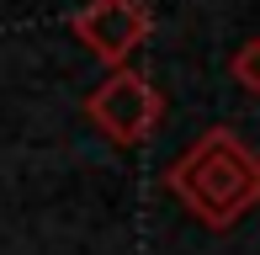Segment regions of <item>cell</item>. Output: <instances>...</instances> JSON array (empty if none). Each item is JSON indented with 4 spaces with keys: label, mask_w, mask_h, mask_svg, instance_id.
I'll return each instance as SVG.
<instances>
[{
    "label": "cell",
    "mask_w": 260,
    "mask_h": 255,
    "mask_svg": "<svg viewBox=\"0 0 260 255\" xmlns=\"http://www.w3.org/2000/svg\"><path fill=\"white\" fill-rule=\"evenodd\" d=\"M234 80H239L244 96H260V43H244L234 53Z\"/></svg>",
    "instance_id": "obj_4"
},
{
    "label": "cell",
    "mask_w": 260,
    "mask_h": 255,
    "mask_svg": "<svg viewBox=\"0 0 260 255\" xmlns=\"http://www.w3.org/2000/svg\"><path fill=\"white\" fill-rule=\"evenodd\" d=\"M165 192L202 229H234L260 202V160L234 128H207L181 160L165 165Z\"/></svg>",
    "instance_id": "obj_1"
},
{
    "label": "cell",
    "mask_w": 260,
    "mask_h": 255,
    "mask_svg": "<svg viewBox=\"0 0 260 255\" xmlns=\"http://www.w3.org/2000/svg\"><path fill=\"white\" fill-rule=\"evenodd\" d=\"M85 117L96 122L117 149H133V144H149V138H154V128L165 117V101H159V90L149 85L144 75H133L127 64H117L85 96Z\"/></svg>",
    "instance_id": "obj_2"
},
{
    "label": "cell",
    "mask_w": 260,
    "mask_h": 255,
    "mask_svg": "<svg viewBox=\"0 0 260 255\" xmlns=\"http://www.w3.org/2000/svg\"><path fill=\"white\" fill-rule=\"evenodd\" d=\"M149 27H154V16H149L144 0H85V6L69 16V32H75L106 69L133 59V48H144Z\"/></svg>",
    "instance_id": "obj_3"
}]
</instances>
